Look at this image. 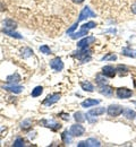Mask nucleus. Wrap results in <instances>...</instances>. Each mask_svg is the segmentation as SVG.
<instances>
[{"label": "nucleus", "instance_id": "33", "mask_svg": "<svg viewBox=\"0 0 136 147\" xmlns=\"http://www.w3.org/2000/svg\"><path fill=\"white\" fill-rule=\"evenodd\" d=\"M25 145V142H24V139L23 138H17L16 140H15V143H14V146L15 147H22Z\"/></svg>", "mask_w": 136, "mask_h": 147}, {"label": "nucleus", "instance_id": "36", "mask_svg": "<svg viewBox=\"0 0 136 147\" xmlns=\"http://www.w3.org/2000/svg\"><path fill=\"white\" fill-rule=\"evenodd\" d=\"M75 3H77V5H79V3H82V2H84V0H73Z\"/></svg>", "mask_w": 136, "mask_h": 147}, {"label": "nucleus", "instance_id": "15", "mask_svg": "<svg viewBox=\"0 0 136 147\" xmlns=\"http://www.w3.org/2000/svg\"><path fill=\"white\" fill-rule=\"evenodd\" d=\"M122 114L126 119H129V120H134L136 118V112L132 109H124L122 111Z\"/></svg>", "mask_w": 136, "mask_h": 147}, {"label": "nucleus", "instance_id": "37", "mask_svg": "<svg viewBox=\"0 0 136 147\" xmlns=\"http://www.w3.org/2000/svg\"><path fill=\"white\" fill-rule=\"evenodd\" d=\"M132 10H133V11H134V13L136 14V3L134 5V6H133V7H132Z\"/></svg>", "mask_w": 136, "mask_h": 147}, {"label": "nucleus", "instance_id": "23", "mask_svg": "<svg viewBox=\"0 0 136 147\" xmlns=\"http://www.w3.org/2000/svg\"><path fill=\"white\" fill-rule=\"evenodd\" d=\"M42 93H43V87L42 86H37L34 90H32L31 95H32V97H38Z\"/></svg>", "mask_w": 136, "mask_h": 147}, {"label": "nucleus", "instance_id": "16", "mask_svg": "<svg viewBox=\"0 0 136 147\" xmlns=\"http://www.w3.org/2000/svg\"><path fill=\"white\" fill-rule=\"evenodd\" d=\"M20 82V76L17 73L13 74L10 76L7 77V83L8 84H17Z\"/></svg>", "mask_w": 136, "mask_h": 147}, {"label": "nucleus", "instance_id": "30", "mask_svg": "<svg viewBox=\"0 0 136 147\" xmlns=\"http://www.w3.org/2000/svg\"><path fill=\"white\" fill-rule=\"evenodd\" d=\"M116 70H117V71H118V73H119V75H121V76H122V75L125 76V75L127 74V68H126L125 66H121V65L117 67V68H116Z\"/></svg>", "mask_w": 136, "mask_h": 147}, {"label": "nucleus", "instance_id": "11", "mask_svg": "<svg viewBox=\"0 0 136 147\" xmlns=\"http://www.w3.org/2000/svg\"><path fill=\"white\" fill-rule=\"evenodd\" d=\"M102 74L106 76V77H109V78H114L115 76H116L117 74V70L115 67H112V66H104L103 68H102Z\"/></svg>", "mask_w": 136, "mask_h": 147}, {"label": "nucleus", "instance_id": "12", "mask_svg": "<svg viewBox=\"0 0 136 147\" xmlns=\"http://www.w3.org/2000/svg\"><path fill=\"white\" fill-rule=\"evenodd\" d=\"M3 90L8 91V92H12V93H15V94H20V93L23 92L24 87L23 86H18L16 84H9V85H6V86H2Z\"/></svg>", "mask_w": 136, "mask_h": 147}, {"label": "nucleus", "instance_id": "6", "mask_svg": "<svg viewBox=\"0 0 136 147\" xmlns=\"http://www.w3.org/2000/svg\"><path fill=\"white\" fill-rule=\"evenodd\" d=\"M78 147H99L101 146V143L95 138H89L84 142H79L77 144Z\"/></svg>", "mask_w": 136, "mask_h": 147}, {"label": "nucleus", "instance_id": "9", "mask_svg": "<svg viewBox=\"0 0 136 147\" xmlns=\"http://www.w3.org/2000/svg\"><path fill=\"white\" fill-rule=\"evenodd\" d=\"M94 41H95V37L94 36H86V37H84V38H82V40L78 42L77 47L79 49H85V48H87L90 44H92Z\"/></svg>", "mask_w": 136, "mask_h": 147}, {"label": "nucleus", "instance_id": "4", "mask_svg": "<svg viewBox=\"0 0 136 147\" xmlns=\"http://www.w3.org/2000/svg\"><path fill=\"white\" fill-rule=\"evenodd\" d=\"M95 16H97L95 13H93L90 7H84L83 10H82L81 14H79V17H78L77 22L79 23V22H82V20H84V19L90 18V17H95Z\"/></svg>", "mask_w": 136, "mask_h": 147}, {"label": "nucleus", "instance_id": "13", "mask_svg": "<svg viewBox=\"0 0 136 147\" xmlns=\"http://www.w3.org/2000/svg\"><path fill=\"white\" fill-rule=\"evenodd\" d=\"M99 92H100V94H102L104 96H111L114 94V90H112V87H110L107 84H104V85H100Z\"/></svg>", "mask_w": 136, "mask_h": 147}, {"label": "nucleus", "instance_id": "26", "mask_svg": "<svg viewBox=\"0 0 136 147\" xmlns=\"http://www.w3.org/2000/svg\"><path fill=\"white\" fill-rule=\"evenodd\" d=\"M5 26H6V28H9V30H14V28L17 27L16 23H15L14 20H10V19L5 20Z\"/></svg>", "mask_w": 136, "mask_h": 147}, {"label": "nucleus", "instance_id": "38", "mask_svg": "<svg viewBox=\"0 0 136 147\" xmlns=\"http://www.w3.org/2000/svg\"><path fill=\"white\" fill-rule=\"evenodd\" d=\"M133 103H134V104H135V105H136V101H134V102H133Z\"/></svg>", "mask_w": 136, "mask_h": 147}, {"label": "nucleus", "instance_id": "24", "mask_svg": "<svg viewBox=\"0 0 136 147\" xmlns=\"http://www.w3.org/2000/svg\"><path fill=\"white\" fill-rule=\"evenodd\" d=\"M95 80H97V83L99 85H104V84H107V78H106V76L102 74V75H97V77H95Z\"/></svg>", "mask_w": 136, "mask_h": 147}, {"label": "nucleus", "instance_id": "2", "mask_svg": "<svg viewBox=\"0 0 136 147\" xmlns=\"http://www.w3.org/2000/svg\"><path fill=\"white\" fill-rule=\"evenodd\" d=\"M60 97H61V95H60L59 93L50 94V95H48V96L43 100L42 105H44V107H50V105H52V104L57 103L59 100H60Z\"/></svg>", "mask_w": 136, "mask_h": 147}, {"label": "nucleus", "instance_id": "21", "mask_svg": "<svg viewBox=\"0 0 136 147\" xmlns=\"http://www.w3.org/2000/svg\"><path fill=\"white\" fill-rule=\"evenodd\" d=\"M74 119L77 121V122H84L85 120H86V118H85V114L83 113V112H81V111H78V112H76L75 114H74Z\"/></svg>", "mask_w": 136, "mask_h": 147}, {"label": "nucleus", "instance_id": "35", "mask_svg": "<svg viewBox=\"0 0 136 147\" xmlns=\"http://www.w3.org/2000/svg\"><path fill=\"white\" fill-rule=\"evenodd\" d=\"M58 117H61L64 120H69V114H66V113H64V112H61V113H59Z\"/></svg>", "mask_w": 136, "mask_h": 147}, {"label": "nucleus", "instance_id": "7", "mask_svg": "<svg viewBox=\"0 0 136 147\" xmlns=\"http://www.w3.org/2000/svg\"><path fill=\"white\" fill-rule=\"evenodd\" d=\"M50 67L53 69V70H56V71H61L62 69H64V62H62V60L57 57V58H53L51 61H50Z\"/></svg>", "mask_w": 136, "mask_h": 147}, {"label": "nucleus", "instance_id": "18", "mask_svg": "<svg viewBox=\"0 0 136 147\" xmlns=\"http://www.w3.org/2000/svg\"><path fill=\"white\" fill-rule=\"evenodd\" d=\"M81 87L83 91L85 92H93L94 91V86L92 83L90 82H84V83H81Z\"/></svg>", "mask_w": 136, "mask_h": 147}, {"label": "nucleus", "instance_id": "31", "mask_svg": "<svg viewBox=\"0 0 136 147\" xmlns=\"http://www.w3.org/2000/svg\"><path fill=\"white\" fill-rule=\"evenodd\" d=\"M102 60H110V61H116L117 60V55L114 53H108L107 55H104L102 58Z\"/></svg>", "mask_w": 136, "mask_h": 147}, {"label": "nucleus", "instance_id": "34", "mask_svg": "<svg viewBox=\"0 0 136 147\" xmlns=\"http://www.w3.org/2000/svg\"><path fill=\"white\" fill-rule=\"evenodd\" d=\"M77 26H78V22H77V23H75V24H74V25H73L70 28H68V31H67V34H72V33H73V32H74V31L77 28Z\"/></svg>", "mask_w": 136, "mask_h": 147}, {"label": "nucleus", "instance_id": "10", "mask_svg": "<svg viewBox=\"0 0 136 147\" xmlns=\"http://www.w3.org/2000/svg\"><path fill=\"white\" fill-rule=\"evenodd\" d=\"M132 95H133V92L131 90L126 88V87H120V88L117 90V96H118V98H121V100L122 98H129Z\"/></svg>", "mask_w": 136, "mask_h": 147}, {"label": "nucleus", "instance_id": "39", "mask_svg": "<svg viewBox=\"0 0 136 147\" xmlns=\"http://www.w3.org/2000/svg\"><path fill=\"white\" fill-rule=\"evenodd\" d=\"M134 84H135V87H136V80H135V83H134Z\"/></svg>", "mask_w": 136, "mask_h": 147}, {"label": "nucleus", "instance_id": "3", "mask_svg": "<svg viewBox=\"0 0 136 147\" xmlns=\"http://www.w3.org/2000/svg\"><path fill=\"white\" fill-rule=\"evenodd\" d=\"M85 132V128L79 125V123H75L73 125L70 129H69V134L72 135V137H79V136H83Z\"/></svg>", "mask_w": 136, "mask_h": 147}, {"label": "nucleus", "instance_id": "5", "mask_svg": "<svg viewBox=\"0 0 136 147\" xmlns=\"http://www.w3.org/2000/svg\"><path fill=\"white\" fill-rule=\"evenodd\" d=\"M122 107H120V105H118V104H111V105H109V108H108V114L110 115V117H118V115H120L121 113H122Z\"/></svg>", "mask_w": 136, "mask_h": 147}, {"label": "nucleus", "instance_id": "17", "mask_svg": "<svg viewBox=\"0 0 136 147\" xmlns=\"http://www.w3.org/2000/svg\"><path fill=\"white\" fill-rule=\"evenodd\" d=\"M87 33H89V30H86V28H81V31L77 32V33H72V34H70V37H72L73 40H76V38H79V37L87 35Z\"/></svg>", "mask_w": 136, "mask_h": 147}, {"label": "nucleus", "instance_id": "32", "mask_svg": "<svg viewBox=\"0 0 136 147\" xmlns=\"http://www.w3.org/2000/svg\"><path fill=\"white\" fill-rule=\"evenodd\" d=\"M95 27V23L94 22H89V23H85L81 28H86V30H91V28H94Z\"/></svg>", "mask_w": 136, "mask_h": 147}, {"label": "nucleus", "instance_id": "27", "mask_svg": "<svg viewBox=\"0 0 136 147\" xmlns=\"http://www.w3.org/2000/svg\"><path fill=\"white\" fill-rule=\"evenodd\" d=\"M40 51H41L43 55H51V53H52L51 49H50L48 45H41V47H40Z\"/></svg>", "mask_w": 136, "mask_h": 147}, {"label": "nucleus", "instance_id": "8", "mask_svg": "<svg viewBox=\"0 0 136 147\" xmlns=\"http://www.w3.org/2000/svg\"><path fill=\"white\" fill-rule=\"evenodd\" d=\"M41 123H42L44 127L50 128L51 130H55V131L61 128V125L58 123V122H56L55 120H47V119H43V120L41 121Z\"/></svg>", "mask_w": 136, "mask_h": 147}, {"label": "nucleus", "instance_id": "19", "mask_svg": "<svg viewBox=\"0 0 136 147\" xmlns=\"http://www.w3.org/2000/svg\"><path fill=\"white\" fill-rule=\"evenodd\" d=\"M106 112V109L104 108H95V109H92L87 112V114L92 115V117H97V115H101Z\"/></svg>", "mask_w": 136, "mask_h": 147}, {"label": "nucleus", "instance_id": "14", "mask_svg": "<svg viewBox=\"0 0 136 147\" xmlns=\"http://www.w3.org/2000/svg\"><path fill=\"white\" fill-rule=\"evenodd\" d=\"M100 103V101L99 100H93V98H86L85 101H83L82 102V107L83 108H91V107H93V105H97Z\"/></svg>", "mask_w": 136, "mask_h": 147}, {"label": "nucleus", "instance_id": "20", "mask_svg": "<svg viewBox=\"0 0 136 147\" xmlns=\"http://www.w3.org/2000/svg\"><path fill=\"white\" fill-rule=\"evenodd\" d=\"M2 33H5L6 35H9L10 37H15V38H23V36L18 34V33H16V32H14L13 30H9V28H2Z\"/></svg>", "mask_w": 136, "mask_h": 147}, {"label": "nucleus", "instance_id": "28", "mask_svg": "<svg viewBox=\"0 0 136 147\" xmlns=\"http://www.w3.org/2000/svg\"><path fill=\"white\" fill-rule=\"evenodd\" d=\"M31 126H32V121H31L30 119H26V120H24V121L20 123V128L22 129H28Z\"/></svg>", "mask_w": 136, "mask_h": 147}, {"label": "nucleus", "instance_id": "1", "mask_svg": "<svg viewBox=\"0 0 136 147\" xmlns=\"http://www.w3.org/2000/svg\"><path fill=\"white\" fill-rule=\"evenodd\" d=\"M73 57L76 58L78 60H81L82 62H86L89 60H91V50L85 48V49H81V51H76L73 53Z\"/></svg>", "mask_w": 136, "mask_h": 147}, {"label": "nucleus", "instance_id": "29", "mask_svg": "<svg viewBox=\"0 0 136 147\" xmlns=\"http://www.w3.org/2000/svg\"><path fill=\"white\" fill-rule=\"evenodd\" d=\"M23 58H28V57H31V55H33V50H31L30 48H25L24 50H23Z\"/></svg>", "mask_w": 136, "mask_h": 147}, {"label": "nucleus", "instance_id": "22", "mask_svg": "<svg viewBox=\"0 0 136 147\" xmlns=\"http://www.w3.org/2000/svg\"><path fill=\"white\" fill-rule=\"evenodd\" d=\"M70 136H72V135L69 134V131H64V132H62L61 137H62V140H64L65 144H70V143H72V137H70Z\"/></svg>", "mask_w": 136, "mask_h": 147}, {"label": "nucleus", "instance_id": "25", "mask_svg": "<svg viewBox=\"0 0 136 147\" xmlns=\"http://www.w3.org/2000/svg\"><path fill=\"white\" fill-rule=\"evenodd\" d=\"M122 55H126V57H131V58H136V52H134L133 50H131L129 48L122 49Z\"/></svg>", "mask_w": 136, "mask_h": 147}]
</instances>
